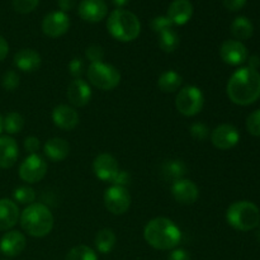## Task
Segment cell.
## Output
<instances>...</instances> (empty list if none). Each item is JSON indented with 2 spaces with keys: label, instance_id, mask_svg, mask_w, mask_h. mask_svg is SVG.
<instances>
[{
  "label": "cell",
  "instance_id": "6da1fadb",
  "mask_svg": "<svg viewBox=\"0 0 260 260\" xmlns=\"http://www.w3.org/2000/svg\"><path fill=\"white\" fill-rule=\"evenodd\" d=\"M228 96L238 106H250L260 98V74L250 68L236 70L229 79Z\"/></svg>",
  "mask_w": 260,
  "mask_h": 260
},
{
  "label": "cell",
  "instance_id": "7a4b0ae2",
  "mask_svg": "<svg viewBox=\"0 0 260 260\" xmlns=\"http://www.w3.org/2000/svg\"><path fill=\"white\" fill-rule=\"evenodd\" d=\"M144 238L146 243L156 250H173L179 245L182 233L172 220L156 217L146 223Z\"/></svg>",
  "mask_w": 260,
  "mask_h": 260
},
{
  "label": "cell",
  "instance_id": "3957f363",
  "mask_svg": "<svg viewBox=\"0 0 260 260\" xmlns=\"http://www.w3.org/2000/svg\"><path fill=\"white\" fill-rule=\"evenodd\" d=\"M20 226L33 238L47 236L53 229V215L43 203H32L20 213Z\"/></svg>",
  "mask_w": 260,
  "mask_h": 260
},
{
  "label": "cell",
  "instance_id": "277c9868",
  "mask_svg": "<svg viewBox=\"0 0 260 260\" xmlns=\"http://www.w3.org/2000/svg\"><path fill=\"white\" fill-rule=\"evenodd\" d=\"M107 29L119 42H132L141 33V23L129 10L116 9L109 14Z\"/></svg>",
  "mask_w": 260,
  "mask_h": 260
},
{
  "label": "cell",
  "instance_id": "5b68a950",
  "mask_svg": "<svg viewBox=\"0 0 260 260\" xmlns=\"http://www.w3.org/2000/svg\"><path fill=\"white\" fill-rule=\"evenodd\" d=\"M226 220L235 230L250 231L259 226L260 211L253 202L238 201L229 206L226 211Z\"/></svg>",
  "mask_w": 260,
  "mask_h": 260
},
{
  "label": "cell",
  "instance_id": "8992f818",
  "mask_svg": "<svg viewBox=\"0 0 260 260\" xmlns=\"http://www.w3.org/2000/svg\"><path fill=\"white\" fill-rule=\"evenodd\" d=\"M86 76L91 85L101 90H113L121 83V73L106 62L90 63L86 71Z\"/></svg>",
  "mask_w": 260,
  "mask_h": 260
},
{
  "label": "cell",
  "instance_id": "52a82bcc",
  "mask_svg": "<svg viewBox=\"0 0 260 260\" xmlns=\"http://www.w3.org/2000/svg\"><path fill=\"white\" fill-rule=\"evenodd\" d=\"M205 106V95L198 86L188 85L180 89L175 98L178 112L185 117L197 116Z\"/></svg>",
  "mask_w": 260,
  "mask_h": 260
},
{
  "label": "cell",
  "instance_id": "ba28073f",
  "mask_svg": "<svg viewBox=\"0 0 260 260\" xmlns=\"http://www.w3.org/2000/svg\"><path fill=\"white\" fill-rule=\"evenodd\" d=\"M19 178L28 184L41 182L47 174V162L41 155L30 154L19 165Z\"/></svg>",
  "mask_w": 260,
  "mask_h": 260
},
{
  "label": "cell",
  "instance_id": "9c48e42d",
  "mask_svg": "<svg viewBox=\"0 0 260 260\" xmlns=\"http://www.w3.org/2000/svg\"><path fill=\"white\" fill-rule=\"evenodd\" d=\"M104 205L107 210L113 215H123L131 206V196L127 188L111 185L104 192Z\"/></svg>",
  "mask_w": 260,
  "mask_h": 260
},
{
  "label": "cell",
  "instance_id": "30bf717a",
  "mask_svg": "<svg viewBox=\"0 0 260 260\" xmlns=\"http://www.w3.org/2000/svg\"><path fill=\"white\" fill-rule=\"evenodd\" d=\"M240 141V132L235 126L229 123L220 124L211 134V142L218 150H230Z\"/></svg>",
  "mask_w": 260,
  "mask_h": 260
},
{
  "label": "cell",
  "instance_id": "8fae6325",
  "mask_svg": "<svg viewBox=\"0 0 260 260\" xmlns=\"http://www.w3.org/2000/svg\"><path fill=\"white\" fill-rule=\"evenodd\" d=\"M70 28V18L61 10L51 12L43 18L42 30L47 37L57 38L65 35Z\"/></svg>",
  "mask_w": 260,
  "mask_h": 260
},
{
  "label": "cell",
  "instance_id": "7c38bea8",
  "mask_svg": "<svg viewBox=\"0 0 260 260\" xmlns=\"http://www.w3.org/2000/svg\"><path fill=\"white\" fill-rule=\"evenodd\" d=\"M220 56L223 62L231 66H238L248 60V48L243 42L236 40H228L221 45Z\"/></svg>",
  "mask_w": 260,
  "mask_h": 260
},
{
  "label": "cell",
  "instance_id": "4fadbf2b",
  "mask_svg": "<svg viewBox=\"0 0 260 260\" xmlns=\"http://www.w3.org/2000/svg\"><path fill=\"white\" fill-rule=\"evenodd\" d=\"M93 172L102 182L112 183L117 173L119 172L118 161L111 154H99L93 161Z\"/></svg>",
  "mask_w": 260,
  "mask_h": 260
},
{
  "label": "cell",
  "instance_id": "5bb4252c",
  "mask_svg": "<svg viewBox=\"0 0 260 260\" xmlns=\"http://www.w3.org/2000/svg\"><path fill=\"white\" fill-rule=\"evenodd\" d=\"M79 17L89 23H98L108 14V5L104 0H83L78 8Z\"/></svg>",
  "mask_w": 260,
  "mask_h": 260
},
{
  "label": "cell",
  "instance_id": "9a60e30c",
  "mask_svg": "<svg viewBox=\"0 0 260 260\" xmlns=\"http://www.w3.org/2000/svg\"><path fill=\"white\" fill-rule=\"evenodd\" d=\"M172 194L180 205H193L200 197V190L192 180L180 179L172 183Z\"/></svg>",
  "mask_w": 260,
  "mask_h": 260
},
{
  "label": "cell",
  "instance_id": "2e32d148",
  "mask_svg": "<svg viewBox=\"0 0 260 260\" xmlns=\"http://www.w3.org/2000/svg\"><path fill=\"white\" fill-rule=\"evenodd\" d=\"M25 245H27L25 236L19 231L10 230L0 239V251L8 258H14L22 254Z\"/></svg>",
  "mask_w": 260,
  "mask_h": 260
},
{
  "label": "cell",
  "instance_id": "e0dca14e",
  "mask_svg": "<svg viewBox=\"0 0 260 260\" xmlns=\"http://www.w3.org/2000/svg\"><path fill=\"white\" fill-rule=\"evenodd\" d=\"M52 121L56 127L63 131H71L79 124V114L75 108L68 104H60L52 111Z\"/></svg>",
  "mask_w": 260,
  "mask_h": 260
},
{
  "label": "cell",
  "instance_id": "ac0fdd59",
  "mask_svg": "<svg viewBox=\"0 0 260 260\" xmlns=\"http://www.w3.org/2000/svg\"><path fill=\"white\" fill-rule=\"evenodd\" d=\"M66 95L74 107H85L91 99V88L83 79H74L69 84Z\"/></svg>",
  "mask_w": 260,
  "mask_h": 260
},
{
  "label": "cell",
  "instance_id": "d6986e66",
  "mask_svg": "<svg viewBox=\"0 0 260 260\" xmlns=\"http://www.w3.org/2000/svg\"><path fill=\"white\" fill-rule=\"evenodd\" d=\"M193 15V5L189 0H174L169 5L167 17L174 25H184Z\"/></svg>",
  "mask_w": 260,
  "mask_h": 260
},
{
  "label": "cell",
  "instance_id": "ffe728a7",
  "mask_svg": "<svg viewBox=\"0 0 260 260\" xmlns=\"http://www.w3.org/2000/svg\"><path fill=\"white\" fill-rule=\"evenodd\" d=\"M20 211L17 203L8 198L0 200V231H9L18 223Z\"/></svg>",
  "mask_w": 260,
  "mask_h": 260
},
{
  "label": "cell",
  "instance_id": "44dd1931",
  "mask_svg": "<svg viewBox=\"0 0 260 260\" xmlns=\"http://www.w3.org/2000/svg\"><path fill=\"white\" fill-rule=\"evenodd\" d=\"M42 63V58L37 51L32 48H23L14 55V65L23 73H33L38 70Z\"/></svg>",
  "mask_w": 260,
  "mask_h": 260
},
{
  "label": "cell",
  "instance_id": "7402d4cb",
  "mask_svg": "<svg viewBox=\"0 0 260 260\" xmlns=\"http://www.w3.org/2000/svg\"><path fill=\"white\" fill-rule=\"evenodd\" d=\"M19 147L10 136H0V169H9L17 162Z\"/></svg>",
  "mask_w": 260,
  "mask_h": 260
},
{
  "label": "cell",
  "instance_id": "603a6c76",
  "mask_svg": "<svg viewBox=\"0 0 260 260\" xmlns=\"http://www.w3.org/2000/svg\"><path fill=\"white\" fill-rule=\"evenodd\" d=\"M43 152L46 157L53 162H58L65 160L70 154V145L66 140L61 137H53L46 141L43 146Z\"/></svg>",
  "mask_w": 260,
  "mask_h": 260
},
{
  "label": "cell",
  "instance_id": "cb8c5ba5",
  "mask_svg": "<svg viewBox=\"0 0 260 260\" xmlns=\"http://www.w3.org/2000/svg\"><path fill=\"white\" fill-rule=\"evenodd\" d=\"M187 165L184 164V161L178 159L173 160H165L161 164L160 168V174L164 178L167 182H177V180L184 179V177L187 175Z\"/></svg>",
  "mask_w": 260,
  "mask_h": 260
},
{
  "label": "cell",
  "instance_id": "d4e9b609",
  "mask_svg": "<svg viewBox=\"0 0 260 260\" xmlns=\"http://www.w3.org/2000/svg\"><path fill=\"white\" fill-rule=\"evenodd\" d=\"M183 83V78L179 73L174 70H168L159 76L157 86L164 93H174L180 88Z\"/></svg>",
  "mask_w": 260,
  "mask_h": 260
},
{
  "label": "cell",
  "instance_id": "484cf974",
  "mask_svg": "<svg viewBox=\"0 0 260 260\" xmlns=\"http://www.w3.org/2000/svg\"><path fill=\"white\" fill-rule=\"evenodd\" d=\"M231 35L236 38V41H245L253 36L254 27L250 19L246 17H238L231 23Z\"/></svg>",
  "mask_w": 260,
  "mask_h": 260
},
{
  "label": "cell",
  "instance_id": "4316f807",
  "mask_svg": "<svg viewBox=\"0 0 260 260\" xmlns=\"http://www.w3.org/2000/svg\"><path fill=\"white\" fill-rule=\"evenodd\" d=\"M116 234L113 233L112 229H102L98 231L95 236V248L101 254H108L113 250L114 245H116Z\"/></svg>",
  "mask_w": 260,
  "mask_h": 260
},
{
  "label": "cell",
  "instance_id": "83f0119b",
  "mask_svg": "<svg viewBox=\"0 0 260 260\" xmlns=\"http://www.w3.org/2000/svg\"><path fill=\"white\" fill-rule=\"evenodd\" d=\"M159 47L167 53H173L178 47H179L180 38L174 29H167L164 32L159 33Z\"/></svg>",
  "mask_w": 260,
  "mask_h": 260
},
{
  "label": "cell",
  "instance_id": "f1b7e54d",
  "mask_svg": "<svg viewBox=\"0 0 260 260\" xmlns=\"http://www.w3.org/2000/svg\"><path fill=\"white\" fill-rule=\"evenodd\" d=\"M24 127V118L18 112H10L3 118V129L8 135H17Z\"/></svg>",
  "mask_w": 260,
  "mask_h": 260
},
{
  "label": "cell",
  "instance_id": "f546056e",
  "mask_svg": "<svg viewBox=\"0 0 260 260\" xmlns=\"http://www.w3.org/2000/svg\"><path fill=\"white\" fill-rule=\"evenodd\" d=\"M65 260H98V254L89 246L78 245L69 251Z\"/></svg>",
  "mask_w": 260,
  "mask_h": 260
},
{
  "label": "cell",
  "instance_id": "4dcf8cb0",
  "mask_svg": "<svg viewBox=\"0 0 260 260\" xmlns=\"http://www.w3.org/2000/svg\"><path fill=\"white\" fill-rule=\"evenodd\" d=\"M13 198H14L15 203L29 206L35 203L36 192L33 188L28 187V185H22V187L15 188V190L13 192Z\"/></svg>",
  "mask_w": 260,
  "mask_h": 260
},
{
  "label": "cell",
  "instance_id": "1f68e13d",
  "mask_svg": "<svg viewBox=\"0 0 260 260\" xmlns=\"http://www.w3.org/2000/svg\"><path fill=\"white\" fill-rule=\"evenodd\" d=\"M2 85L5 90L14 91L19 86V75L17 71L8 70L5 71L2 78Z\"/></svg>",
  "mask_w": 260,
  "mask_h": 260
},
{
  "label": "cell",
  "instance_id": "d6a6232c",
  "mask_svg": "<svg viewBox=\"0 0 260 260\" xmlns=\"http://www.w3.org/2000/svg\"><path fill=\"white\" fill-rule=\"evenodd\" d=\"M40 4V0H13V8L20 14H28L33 12Z\"/></svg>",
  "mask_w": 260,
  "mask_h": 260
},
{
  "label": "cell",
  "instance_id": "836d02e7",
  "mask_svg": "<svg viewBox=\"0 0 260 260\" xmlns=\"http://www.w3.org/2000/svg\"><path fill=\"white\" fill-rule=\"evenodd\" d=\"M246 128L249 134L260 137V109L254 111L246 119Z\"/></svg>",
  "mask_w": 260,
  "mask_h": 260
},
{
  "label": "cell",
  "instance_id": "e575fe53",
  "mask_svg": "<svg viewBox=\"0 0 260 260\" xmlns=\"http://www.w3.org/2000/svg\"><path fill=\"white\" fill-rule=\"evenodd\" d=\"M189 132L196 140L198 141H205L208 136H210V129L202 122H196L189 127Z\"/></svg>",
  "mask_w": 260,
  "mask_h": 260
},
{
  "label": "cell",
  "instance_id": "d590c367",
  "mask_svg": "<svg viewBox=\"0 0 260 260\" xmlns=\"http://www.w3.org/2000/svg\"><path fill=\"white\" fill-rule=\"evenodd\" d=\"M151 28L154 29V32H156L159 35L160 32H164L167 29H172L173 23L170 22L169 18L167 15H159V17H155L154 19L151 20Z\"/></svg>",
  "mask_w": 260,
  "mask_h": 260
},
{
  "label": "cell",
  "instance_id": "8d00e7d4",
  "mask_svg": "<svg viewBox=\"0 0 260 260\" xmlns=\"http://www.w3.org/2000/svg\"><path fill=\"white\" fill-rule=\"evenodd\" d=\"M86 60L90 61V63L102 62L104 58V50L99 45H91L85 50Z\"/></svg>",
  "mask_w": 260,
  "mask_h": 260
},
{
  "label": "cell",
  "instance_id": "74e56055",
  "mask_svg": "<svg viewBox=\"0 0 260 260\" xmlns=\"http://www.w3.org/2000/svg\"><path fill=\"white\" fill-rule=\"evenodd\" d=\"M84 70H85V68H84V61L80 57L73 58L69 62V71H70L71 76L74 79H81Z\"/></svg>",
  "mask_w": 260,
  "mask_h": 260
},
{
  "label": "cell",
  "instance_id": "f35d334b",
  "mask_svg": "<svg viewBox=\"0 0 260 260\" xmlns=\"http://www.w3.org/2000/svg\"><path fill=\"white\" fill-rule=\"evenodd\" d=\"M131 183V174H129L127 170H121L117 173L114 179L112 180V185H118V187H124L126 188L127 185Z\"/></svg>",
  "mask_w": 260,
  "mask_h": 260
},
{
  "label": "cell",
  "instance_id": "ab89813d",
  "mask_svg": "<svg viewBox=\"0 0 260 260\" xmlns=\"http://www.w3.org/2000/svg\"><path fill=\"white\" fill-rule=\"evenodd\" d=\"M40 146L41 142L37 137L29 136L24 140V149L29 154H37V151L40 150Z\"/></svg>",
  "mask_w": 260,
  "mask_h": 260
},
{
  "label": "cell",
  "instance_id": "60d3db41",
  "mask_svg": "<svg viewBox=\"0 0 260 260\" xmlns=\"http://www.w3.org/2000/svg\"><path fill=\"white\" fill-rule=\"evenodd\" d=\"M246 4V0H223V5L230 12H238L243 9Z\"/></svg>",
  "mask_w": 260,
  "mask_h": 260
},
{
  "label": "cell",
  "instance_id": "b9f144b4",
  "mask_svg": "<svg viewBox=\"0 0 260 260\" xmlns=\"http://www.w3.org/2000/svg\"><path fill=\"white\" fill-rule=\"evenodd\" d=\"M168 260H190V255L185 249H173V251L168 256Z\"/></svg>",
  "mask_w": 260,
  "mask_h": 260
},
{
  "label": "cell",
  "instance_id": "7bdbcfd3",
  "mask_svg": "<svg viewBox=\"0 0 260 260\" xmlns=\"http://www.w3.org/2000/svg\"><path fill=\"white\" fill-rule=\"evenodd\" d=\"M57 4L60 7L61 12L66 13L68 10H71L76 4V0H57Z\"/></svg>",
  "mask_w": 260,
  "mask_h": 260
},
{
  "label": "cell",
  "instance_id": "ee69618b",
  "mask_svg": "<svg viewBox=\"0 0 260 260\" xmlns=\"http://www.w3.org/2000/svg\"><path fill=\"white\" fill-rule=\"evenodd\" d=\"M8 53H9V45H8L7 40L0 36V61L5 60Z\"/></svg>",
  "mask_w": 260,
  "mask_h": 260
},
{
  "label": "cell",
  "instance_id": "f6af8a7d",
  "mask_svg": "<svg viewBox=\"0 0 260 260\" xmlns=\"http://www.w3.org/2000/svg\"><path fill=\"white\" fill-rule=\"evenodd\" d=\"M248 68L254 69V70H258L260 66V58L259 56H251V57H248Z\"/></svg>",
  "mask_w": 260,
  "mask_h": 260
},
{
  "label": "cell",
  "instance_id": "bcb514c9",
  "mask_svg": "<svg viewBox=\"0 0 260 260\" xmlns=\"http://www.w3.org/2000/svg\"><path fill=\"white\" fill-rule=\"evenodd\" d=\"M128 2H129V0H112V3H113V4L116 5V7L118 8V9H122V8H123L124 5L128 4Z\"/></svg>",
  "mask_w": 260,
  "mask_h": 260
},
{
  "label": "cell",
  "instance_id": "7dc6e473",
  "mask_svg": "<svg viewBox=\"0 0 260 260\" xmlns=\"http://www.w3.org/2000/svg\"><path fill=\"white\" fill-rule=\"evenodd\" d=\"M3 132V117L2 114H0V134Z\"/></svg>",
  "mask_w": 260,
  "mask_h": 260
},
{
  "label": "cell",
  "instance_id": "c3c4849f",
  "mask_svg": "<svg viewBox=\"0 0 260 260\" xmlns=\"http://www.w3.org/2000/svg\"><path fill=\"white\" fill-rule=\"evenodd\" d=\"M256 239H258V241L260 244V226L258 228V231H256Z\"/></svg>",
  "mask_w": 260,
  "mask_h": 260
},
{
  "label": "cell",
  "instance_id": "681fc988",
  "mask_svg": "<svg viewBox=\"0 0 260 260\" xmlns=\"http://www.w3.org/2000/svg\"><path fill=\"white\" fill-rule=\"evenodd\" d=\"M4 260H8V259H4Z\"/></svg>",
  "mask_w": 260,
  "mask_h": 260
}]
</instances>
